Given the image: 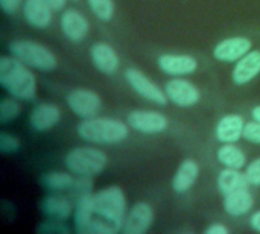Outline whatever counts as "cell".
I'll use <instances>...</instances> for the list:
<instances>
[{
	"label": "cell",
	"instance_id": "cell-21",
	"mask_svg": "<svg viewBox=\"0 0 260 234\" xmlns=\"http://www.w3.org/2000/svg\"><path fill=\"white\" fill-rule=\"evenodd\" d=\"M248 186H250V181L247 175L239 172V169L227 168L218 177V187L224 195H229L236 190L248 189Z\"/></svg>",
	"mask_w": 260,
	"mask_h": 234
},
{
	"label": "cell",
	"instance_id": "cell-6",
	"mask_svg": "<svg viewBox=\"0 0 260 234\" xmlns=\"http://www.w3.org/2000/svg\"><path fill=\"white\" fill-rule=\"evenodd\" d=\"M67 104L70 110L82 117V119H90L98 116V113L102 108V99L101 96L88 88H75L67 94Z\"/></svg>",
	"mask_w": 260,
	"mask_h": 234
},
{
	"label": "cell",
	"instance_id": "cell-15",
	"mask_svg": "<svg viewBox=\"0 0 260 234\" xmlns=\"http://www.w3.org/2000/svg\"><path fill=\"white\" fill-rule=\"evenodd\" d=\"M52 12L53 9L47 3V0H24V5H23L24 18L34 27L46 29L53 20Z\"/></svg>",
	"mask_w": 260,
	"mask_h": 234
},
{
	"label": "cell",
	"instance_id": "cell-2",
	"mask_svg": "<svg viewBox=\"0 0 260 234\" xmlns=\"http://www.w3.org/2000/svg\"><path fill=\"white\" fill-rule=\"evenodd\" d=\"M0 84L17 99L32 101L37 96V78L26 64L15 56H2Z\"/></svg>",
	"mask_w": 260,
	"mask_h": 234
},
{
	"label": "cell",
	"instance_id": "cell-3",
	"mask_svg": "<svg viewBox=\"0 0 260 234\" xmlns=\"http://www.w3.org/2000/svg\"><path fill=\"white\" fill-rule=\"evenodd\" d=\"M78 134L81 139L91 143L114 145L123 142L128 137L129 129L120 120L94 116L90 119H84L78 125Z\"/></svg>",
	"mask_w": 260,
	"mask_h": 234
},
{
	"label": "cell",
	"instance_id": "cell-9",
	"mask_svg": "<svg viewBox=\"0 0 260 234\" xmlns=\"http://www.w3.org/2000/svg\"><path fill=\"white\" fill-rule=\"evenodd\" d=\"M128 123L131 125V128L143 134L163 132L169 125L168 117L165 114L158 111H145V110L131 111L128 114Z\"/></svg>",
	"mask_w": 260,
	"mask_h": 234
},
{
	"label": "cell",
	"instance_id": "cell-19",
	"mask_svg": "<svg viewBox=\"0 0 260 234\" xmlns=\"http://www.w3.org/2000/svg\"><path fill=\"white\" fill-rule=\"evenodd\" d=\"M200 175V166L195 160L192 158H186L178 171L175 172V177L172 180V187L175 192L178 193H184L187 190H190L193 187V184L197 183Z\"/></svg>",
	"mask_w": 260,
	"mask_h": 234
},
{
	"label": "cell",
	"instance_id": "cell-27",
	"mask_svg": "<svg viewBox=\"0 0 260 234\" xmlns=\"http://www.w3.org/2000/svg\"><path fill=\"white\" fill-rule=\"evenodd\" d=\"M21 143L18 140V137L12 136V134H8V132H2L0 134V151L3 154H12V152H17L20 149Z\"/></svg>",
	"mask_w": 260,
	"mask_h": 234
},
{
	"label": "cell",
	"instance_id": "cell-33",
	"mask_svg": "<svg viewBox=\"0 0 260 234\" xmlns=\"http://www.w3.org/2000/svg\"><path fill=\"white\" fill-rule=\"evenodd\" d=\"M47 3L52 6L53 11H61L66 6V0H47Z\"/></svg>",
	"mask_w": 260,
	"mask_h": 234
},
{
	"label": "cell",
	"instance_id": "cell-31",
	"mask_svg": "<svg viewBox=\"0 0 260 234\" xmlns=\"http://www.w3.org/2000/svg\"><path fill=\"white\" fill-rule=\"evenodd\" d=\"M206 234H229L230 230L224 225V224H213L209 228H206Z\"/></svg>",
	"mask_w": 260,
	"mask_h": 234
},
{
	"label": "cell",
	"instance_id": "cell-16",
	"mask_svg": "<svg viewBox=\"0 0 260 234\" xmlns=\"http://www.w3.org/2000/svg\"><path fill=\"white\" fill-rule=\"evenodd\" d=\"M260 73V50H250L245 56H242L232 73V79L236 85H244L253 81Z\"/></svg>",
	"mask_w": 260,
	"mask_h": 234
},
{
	"label": "cell",
	"instance_id": "cell-23",
	"mask_svg": "<svg viewBox=\"0 0 260 234\" xmlns=\"http://www.w3.org/2000/svg\"><path fill=\"white\" fill-rule=\"evenodd\" d=\"M216 157H218V161L222 163L225 168L241 171L247 164V157H245L244 151L233 143H225L224 146H221L218 149Z\"/></svg>",
	"mask_w": 260,
	"mask_h": 234
},
{
	"label": "cell",
	"instance_id": "cell-1",
	"mask_svg": "<svg viewBox=\"0 0 260 234\" xmlns=\"http://www.w3.org/2000/svg\"><path fill=\"white\" fill-rule=\"evenodd\" d=\"M126 218V198L119 186L79 196L75 230L79 234H117Z\"/></svg>",
	"mask_w": 260,
	"mask_h": 234
},
{
	"label": "cell",
	"instance_id": "cell-7",
	"mask_svg": "<svg viewBox=\"0 0 260 234\" xmlns=\"http://www.w3.org/2000/svg\"><path fill=\"white\" fill-rule=\"evenodd\" d=\"M125 78L128 81V84L134 88L136 93H139L142 97L154 102V104H158V105H166L168 104V96L166 93L158 88L157 84H154L143 72H140L139 69H134V67H129L126 69L125 72Z\"/></svg>",
	"mask_w": 260,
	"mask_h": 234
},
{
	"label": "cell",
	"instance_id": "cell-24",
	"mask_svg": "<svg viewBox=\"0 0 260 234\" xmlns=\"http://www.w3.org/2000/svg\"><path fill=\"white\" fill-rule=\"evenodd\" d=\"M43 181H44L46 187H49L52 190H66V189H72L75 178L66 172H49L44 175Z\"/></svg>",
	"mask_w": 260,
	"mask_h": 234
},
{
	"label": "cell",
	"instance_id": "cell-8",
	"mask_svg": "<svg viewBox=\"0 0 260 234\" xmlns=\"http://www.w3.org/2000/svg\"><path fill=\"white\" fill-rule=\"evenodd\" d=\"M165 93L168 99L178 107H192L200 102L201 93L195 84L187 79L175 78L166 82Z\"/></svg>",
	"mask_w": 260,
	"mask_h": 234
},
{
	"label": "cell",
	"instance_id": "cell-12",
	"mask_svg": "<svg viewBox=\"0 0 260 234\" xmlns=\"http://www.w3.org/2000/svg\"><path fill=\"white\" fill-rule=\"evenodd\" d=\"M90 52H91L93 64L99 72H102L105 75H114L119 70V67H120L119 53L108 43H102V41L94 43L91 46Z\"/></svg>",
	"mask_w": 260,
	"mask_h": 234
},
{
	"label": "cell",
	"instance_id": "cell-22",
	"mask_svg": "<svg viewBox=\"0 0 260 234\" xmlns=\"http://www.w3.org/2000/svg\"><path fill=\"white\" fill-rule=\"evenodd\" d=\"M43 210L55 221H66L73 213V203L67 196H47L43 201Z\"/></svg>",
	"mask_w": 260,
	"mask_h": 234
},
{
	"label": "cell",
	"instance_id": "cell-13",
	"mask_svg": "<svg viewBox=\"0 0 260 234\" xmlns=\"http://www.w3.org/2000/svg\"><path fill=\"white\" fill-rule=\"evenodd\" d=\"M158 67L171 76H184L197 72L198 61L190 55H174L163 53L158 56Z\"/></svg>",
	"mask_w": 260,
	"mask_h": 234
},
{
	"label": "cell",
	"instance_id": "cell-10",
	"mask_svg": "<svg viewBox=\"0 0 260 234\" xmlns=\"http://www.w3.org/2000/svg\"><path fill=\"white\" fill-rule=\"evenodd\" d=\"M154 209L148 203H137L128 212L125 224L122 228L123 234H143L146 233L154 224Z\"/></svg>",
	"mask_w": 260,
	"mask_h": 234
},
{
	"label": "cell",
	"instance_id": "cell-29",
	"mask_svg": "<svg viewBox=\"0 0 260 234\" xmlns=\"http://www.w3.org/2000/svg\"><path fill=\"white\" fill-rule=\"evenodd\" d=\"M245 175L250 181L251 186H260V158L254 160L253 163L248 164L247 171H245Z\"/></svg>",
	"mask_w": 260,
	"mask_h": 234
},
{
	"label": "cell",
	"instance_id": "cell-25",
	"mask_svg": "<svg viewBox=\"0 0 260 234\" xmlns=\"http://www.w3.org/2000/svg\"><path fill=\"white\" fill-rule=\"evenodd\" d=\"M15 99L17 97L12 96V97H6L2 101V104H0V122L2 123L14 120L21 113V104Z\"/></svg>",
	"mask_w": 260,
	"mask_h": 234
},
{
	"label": "cell",
	"instance_id": "cell-14",
	"mask_svg": "<svg viewBox=\"0 0 260 234\" xmlns=\"http://www.w3.org/2000/svg\"><path fill=\"white\" fill-rule=\"evenodd\" d=\"M61 29L70 41L79 43L87 37L90 24L82 12L76 9H67L61 15Z\"/></svg>",
	"mask_w": 260,
	"mask_h": 234
},
{
	"label": "cell",
	"instance_id": "cell-17",
	"mask_svg": "<svg viewBox=\"0 0 260 234\" xmlns=\"http://www.w3.org/2000/svg\"><path fill=\"white\" fill-rule=\"evenodd\" d=\"M61 119V111L55 104H40L30 114V125L35 131H49Z\"/></svg>",
	"mask_w": 260,
	"mask_h": 234
},
{
	"label": "cell",
	"instance_id": "cell-35",
	"mask_svg": "<svg viewBox=\"0 0 260 234\" xmlns=\"http://www.w3.org/2000/svg\"><path fill=\"white\" fill-rule=\"evenodd\" d=\"M73 2H78V0H73Z\"/></svg>",
	"mask_w": 260,
	"mask_h": 234
},
{
	"label": "cell",
	"instance_id": "cell-11",
	"mask_svg": "<svg viewBox=\"0 0 260 234\" xmlns=\"http://www.w3.org/2000/svg\"><path fill=\"white\" fill-rule=\"evenodd\" d=\"M251 40L245 37H232L219 41L213 49V55L218 61L222 62H238L251 50Z\"/></svg>",
	"mask_w": 260,
	"mask_h": 234
},
{
	"label": "cell",
	"instance_id": "cell-4",
	"mask_svg": "<svg viewBox=\"0 0 260 234\" xmlns=\"http://www.w3.org/2000/svg\"><path fill=\"white\" fill-rule=\"evenodd\" d=\"M107 154L96 148H75L66 155L67 169L78 177H96L107 168Z\"/></svg>",
	"mask_w": 260,
	"mask_h": 234
},
{
	"label": "cell",
	"instance_id": "cell-30",
	"mask_svg": "<svg viewBox=\"0 0 260 234\" xmlns=\"http://www.w3.org/2000/svg\"><path fill=\"white\" fill-rule=\"evenodd\" d=\"M21 3L23 0H0V6L6 14H15Z\"/></svg>",
	"mask_w": 260,
	"mask_h": 234
},
{
	"label": "cell",
	"instance_id": "cell-20",
	"mask_svg": "<svg viewBox=\"0 0 260 234\" xmlns=\"http://www.w3.org/2000/svg\"><path fill=\"white\" fill-rule=\"evenodd\" d=\"M253 206H254V199L248 189L232 192L225 195V199H224V209L232 216L247 215L253 209Z\"/></svg>",
	"mask_w": 260,
	"mask_h": 234
},
{
	"label": "cell",
	"instance_id": "cell-34",
	"mask_svg": "<svg viewBox=\"0 0 260 234\" xmlns=\"http://www.w3.org/2000/svg\"><path fill=\"white\" fill-rule=\"evenodd\" d=\"M251 114H253V119H254V120L260 122V105L259 107H256V108L253 110V113H251Z\"/></svg>",
	"mask_w": 260,
	"mask_h": 234
},
{
	"label": "cell",
	"instance_id": "cell-18",
	"mask_svg": "<svg viewBox=\"0 0 260 234\" xmlns=\"http://www.w3.org/2000/svg\"><path fill=\"white\" fill-rule=\"evenodd\" d=\"M245 120L241 114L224 116L216 126V137L224 143H235L244 136Z\"/></svg>",
	"mask_w": 260,
	"mask_h": 234
},
{
	"label": "cell",
	"instance_id": "cell-5",
	"mask_svg": "<svg viewBox=\"0 0 260 234\" xmlns=\"http://www.w3.org/2000/svg\"><path fill=\"white\" fill-rule=\"evenodd\" d=\"M9 50L15 58L23 61L26 65L43 72H52L58 65V59L52 50L46 46L30 41V40H18L9 44Z\"/></svg>",
	"mask_w": 260,
	"mask_h": 234
},
{
	"label": "cell",
	"instance_id": "cell-28",
	"mask_svg": "<svg viewBox=\"0 0 260 234\" xmlns=\"http://www.w3.org/2000/svg\"><path fill=\"white\" fill-rule=\"evenodd\" d=\"M245 140L251 142V143H257L260 145V122H247L244 126V136Z\"/></svg>",
	"mask_w": 260,
	"mask_h": 234
},
{
	"label": "cell",
	"instance_id": "cell-32",
	"mask_svg": "<svg viewBox=\"0 0 260 234\" xmlns=\"http://www.w3.org/2000/svg\"><path fill=\"white\" fill-rule=\"evenodd\" d=\"M250 224H251V228L253 230H256V231L260 233V210L256 212V213H253V216L250 219Z\"/></svg>",
	"mask_w": 260,
	"mask_h": 234
},
{
	"label": "cell",
	"instance_id": "cell-26",
	"mask_svg": "<svg viewBox=\"0 0 260 234\" xmlns=\"http://www.w3.org/2000/svg\"><path fill=\"white\" fill-rule=\"evenodd\" d=\"M94 15L102 21H110L114 15V0H87Z\"/></svg>",
	"mask_w": 260,
	"mask_h": 234
}]
</instances>
